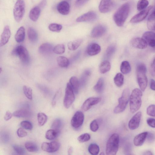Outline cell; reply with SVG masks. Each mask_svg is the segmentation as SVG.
<instances>
[{
  "instance_id": "cell-39",
  "label": "cell",
  "mask_w": 155,
  "mask_h": 155,
  "mask_svg": "<svg viewBox=\"0 0 155 155\" xmlns=\"http://www.w3.org/2000/svg\"><path fill=\"white\" fill-rule=\"evenodd\" d=\"M88 151L91 155H97L99 152L100 149L96 143L91 144L88 147Z\"/></svg>"
},
{
  "instance_id": "cell-48",
  "label": "cell",
  "mask_w": 155,
  "mask_h": 155,
  "mask_svg": "<svg viewBox=\"0 0 155 155\" xmlns=\"http://www.w3.org/2000/svg\"><path fill=\"white\" fill-rule=\"evenodd\" d=\"M20 125L23 128L27 130H31L33 128L32 124L28 121L25 120L21 122Z\"/></svg>"
},
{
  "instance_id": "cell-24",
  "label": "cell",
  "mask_w": 155,
  "mask_h": 155,
  "mask_svg": "<svg viewBox=\"0 0 155 155\" xmlns=\"http://www.w3.org/2000/svg\"><path fill=\"white\" fill-rule=\"evenodd\" d=\"M41 11V8L38 6L31 9L29 13V17L31 20L33 21H36L40 15Z\"/></svg>"
},
{
  "instance_id": "cell-22",
  "label": "cell",
  "mask_w": 155,
  "mask_h": 155,
  "mask_svg": "<svg viewBox=\"0 0 155 155\" xmlns=\"http://www.w3.org/2000/svg\"><path fill=\"white\" fill-rule=\"evenodd\" d=\"M54 47L51 44L44 43L41 44L39 47L38 50L41 54H46L51 53L53 51Z\"/></svg>"
},
{
  "instance_id": "cell-8",
  "label": "cell",
  "mask_w": 155,
  "mask_h": 155,
  "mask_svg": "<svg viewBox=\"0 0 155 155\" xmlns=\"http://www.w3.org/2000/svg\"><path fill=\"white\" fill-rule=\"evenodd\" d=\"M13 53L18 56L21 61L25 64H28L29 62L30 57L28 52L24 47L19 45L13 51Z\"/></svg>"
},
{
  "instance_id": "cell-34",
  "label": "cell",
  "mask_w": 155,
  "mask_h": 155,
  "mask_svg": "<svg viewBox=\"0 0 155 155\" xmlns=\"http://www.w3.org/2000/svg\"><path fill=\"white\" fill-rule=\"evenodd\" d=\"M104 87V81L102 78H101L98 80L97 83L93 87L94 90L98 93L102 92Z\"/></svg>"
},
{
  "instance_id": "cell-41",
  "label": "cell",
  "mask_w": 155,
  "mask_h": 155,
  "mask_svg": "<svg viewBox=\"0 0 155 155\" xmlns=\"http://www.w3.org/2000/svg\"><path fill=\"white\" fill-rule=\"evenodd\" d=\"M65 51L64 45L62 44H60L57 45L54 47L53 51L56 54H63Z\"/></svg>"
},
{
  "instance_id": "cell-13",
  "label": "cell",
  "mask_w": 155,
  "mask_h": 155,
  "mask_svg": "<svg viewBox=\"0 0 155 155\" xmlns=\"http://www.w3.org/2000/svg\"><path fill=\"white\" fill-rule=\"evenodd\" d=\"M114 5L110 0H102L99 6V10L102 13L109 12L114 8Z\"/></svg>"
},
{
  "instance_id": "cell-10",
  "label": "cell",
  "mask_w": 155,
  "mask_h": 155,
  "mask_svg": "<svg viewBox=\"0 0 155 155\" xmlns=\"http://www.w3.org/2000/svg\"><path fill=\"white\" fill-rule=\"evenodd\" d=\"M152 8V6H150L144 9L141 11L139 13L133 17L130 21V22L132 23H135L142 21L147 16Z\"/></svg>"
},
{
  "instance_id": "cell-1",
  "label": "cell",
  "mask_w": 155,
  "mask_h": 155,
  "mask_svg": "<svg viewBox=\"0 0 155 155\" xmlns=\"http://www.w3.org/2000/svg\"><path fill=\"white\" fill-rule=\"evenodd\" d=\"M130 9V4L127 2L122 5L114 13V19L117 26L121 27L123 25L128 16Z\"/></svg>"
},
{
  "instance_id": "cell-52",
  "label": "cell",
  "mask_w": 155,
  "mask_h": 155,
  "mask_svg": "<svg viewBox=\"0 0 155 155\" xmlns=\"http://www.w3.org/2000/svg\"><path fill=\"white\" fill-rule=\"evenodd\" d=\"M17 134L19 137H23L27 135V133L22 128H20L17 130Z\"/></svg>"
},
{
  "instance_id": "cell-61",
  "label": "cell",
  "mask_w": 155,
  "mask_h": 155,
  "mask_svg": "<svg viewBox=\"0 0 155 155\" xmlns=\"http://www.w3.org/2000/svg\"><path fill=\"white\" fill-rule=\"evenodd\" d=\"M73 151V148L71 147H70L68 148V155L71 154Z\"/></svg>"
},
{
  "instance_id": "cell-57",
  "label": "cell",
  "mask_w": 155,
  "mask_h": 155,
  "mask_svg": "<svg viewBox=\"0 0 155 155\" xmlns=\"http://www.w3.org/2000/svg\"><path fill=\"white\" fill-rule=\"evenodd\" d=\"M147 137L148 141L151 143L154 141L155 137L154 135L151 133H148Z\"/></svg>"
},
{
  "instance_id": "cell-40",
  "label": "cell",
  "mask_w": 155,
  "mask_h": 155,
  "mask_svg": "<svg viewBox=\"0 0 155 155\" xmlns=\"http://www.w3.org/2000/svg\"><path fill=\"white\" fill-rule=\"evenodd\" d=\"M116 46L114 44L110 45L107 48L105 53L106 56L108 58L110 57L114 53Z\"/></svg>"
},
{
  "instance_id": "cell-35",
  "label": "cell",
  "mask_w": 155,
  "mask_h": 155,
  "mask_svg": "<svg viewBox=\"0 0 155 155\" xmlns=\"http://www.w3.org/2000/svg\"><path fill=\"white\" fill-rule=\"evenodd\" d=\"M130 64L127 61H122L120 66V70L121 72L123 74L129 73L131 71Z\"/></svg>"
},
{
  "instance_id": "cell-45",
  "label": "cell",
  "mask_w": 155,
  "mask_h": 155,
  "mask_svg": "<svg viewBox=\"0 0 155 155\" xmlns=\"http://www.w3.org/2000/svg\"><path fill=\"white\" fill-rule=\"evenodd\" d=\"M62 126V123L61 120L59 119H57L53 122L51 127L52 129L60 131Z\"/></svg>"
},
{
  "instance_id": "cell-17",
  "label": "cell",
  "mask_w": 155,
  "mask_h": 155,
  "mask_svg": "<svg viewBox=\"0 0 155 155\" xmlns=\"http://www.w3.org/2000/svg\"><path fill=\"white\" fill-rule=\"evenodd\" d=\"M106 27L102 25H97L95 27L91 32V36L93 38H97L101 37L106 32Z\"/></svg>"
},
{
  "instance_id": "cell-55",
  "label": "cell",
  "mask_w": 155,
  "mask_h": 155,
  "mask_svg": "<svg viewBox=\"0 0 155 155\" xmlns=\"http://www.w3.org/2000/svg\"><path fill=\"white\" fill-rule=\"evenodd\" d=\"M13 114L9 111H7L4 117V119L6 121L9 120L12 117Z\"/></svg>"
},
{
  "instance_id": "cell-29",
  "label": "cell",
  "mask_w": 155,
  "mask_h": 155,
  "mask_svg": "<svg viewBox=\"0 0 155 155\" xmlns=\"http://www.w3.org/2000/svg\"><path fill=\"white\" fill-rule=\"evenodd\" d=\"M110 62L107 60H104L100 64L99 68V71L101 74H104L108 71L110 69Z\"/></svg>"
},
{
  "instance_id": "cell-38",
  "label": "cell",
  "mask_w": 155,
  "mask_h": 155,
  "mask_svg": "<svg viewBox=\"0 0 155 155\" xmlns=\"http://www.w3.org/2000/svg\"><path fill=\"white\" fill-rule=\"evenodd\" d=\"M48 119L47 116L44 113H39L37 114V120L38 125L42 126L46 123Z\"/></svg>"
},
{
  "instance_id": "cell-26",
  "label": "cell",
  "mask_w": 155,
  "mask_h": 155,
  "mask_svg": "<svg viewBox=\"0 0 155 155\" xmlns=\"http://www.w3.org/2000/svg\"><path fill=\"white\" fill-rule=\"evenodd\" d=\"M147 27L149 30L155 31V8L148 18Z\"/></svg>"
},
{
  "instance_id": "cell-53",
  "label": "cell",
  "mask_w": 155,
  "mask_h": 155,
  "mask_svg": "<svg viewBox=\"0 0 155 155\" xmlns=\"http://www.w3.org/2000/svg\"><path fill=\"white\" fill-rule=\"evenodd\" d=\"M150 72L151 75L153 76H155V57L151 64Z\"/></svg>"
},
{
  "instance_id": "cell-3",
  "label": "cell",
  "mask_w": 155,
  "mask_h": 155,
  "mask_svg": "<svg viewBox=\"0 0 155 155\" xmlns=\"http://www.w3.org/2000/svg\"><path fill=\"white\" fill-rule=\"evenodd\" d=\"M146 72L147 68L145 64L140 63L137 64L136 68L137 80L141 91H143L146 89L147 84Z\"/></svg>"
},
{
  "instance_id": "cell-4",
  "label": "cell",
  "mask_w": 155,
  "mask_h": 155,
  "mask_svg": "<svg viewBox=\"0 0 155 155\" xmlns=\"http://www.w3.org/2000/svg\"><path fill=\"white\" fill-rule=\"evenodd\" d=\"M119 142V135L114 133L108 139L106 146V153L107 155H115L118 150Z\"/></svg>"
},
{
  "instance_id": "cell-7",
  "label": "cell",
  "mask_w": 155,
  "mask_h": 155,
  "mask_svg": "<svg viewBox=\"0 0 155 155\" xmlns=\"http://www.w3.org/2000/svg\"><path fill=\"white\" fill-rule=\"evenodd\" d=\"M74 92L69 83H67L63 101L64 106L66 108H69L74 101L75 96Z\"/></svg>"
},
{
  "instance_id": "cell-19",
  "label": "cell",
  "mask_w": 155,
  "mask_h": 155,
  "mask_svg": "<svg viewBox=\"0 0 155 155\" xmlns=\"http://www.w3.org/2000/svg\"><path fill=\"white\" fill-rule=\"evenodd\" d=\"M130 43L134 47L140 49L146 48L148 45L143 38L139 37L132 38L130 41Z\"/></svg>"
},
{
  "instance_id": "cell-43",
  "label": "cell",
  "mask_w": 155,
  "mask_h": 155,
  "mask_svg": "<svg viewBox=\"0 0 155 155\" xmlns=\"http://www.w3.org/2000/svg\"><path fill=\"white\" fill-rule=\"evenodd\" d=\"M148 4L147 0H139L137 5V9L139 11H142L146 8Z\"/></svg>"
},
{
  "instance_id": "cell-9",
  "label": "cell",
  "mask_w": 155,
  "mask_h": 155,
  "mask_svg": "<svg viewBox=\"0 0 155 155\" xmlns=\"http://www.w3.org/2000/svg\"><path fill=\"white\" fill-rule=\"evenodd\" d=\"M84 119V115L80 111H76L73 116L71 120V125L75 129L79 128L83 124Z\"/></svg>"
},
{
  "instance_id": "cell-36",
  "label": "cell",
  "mask_w": 155,
  "mask_h": 155,
  "mask_svg": "<svg viewBox=\"0 0 155 155\" xmlns=\"http://www.w3.org/2000/svg\"><path fill=\"white\" fill-rule=\"evenodd\" d=\"M25 146L27 150L30 152H35L38 150V147L37 145L32 142H26L25 143Z\"/></svg>"
},
{
  "instance_id": "cell-49",
  "label": "cell",
  "mask_w": 155,
  "mask_h": 155,
  "mask_svg": "<svg viewBox=\"0 0 155 155\" xmlns=\"http://www.w3.org/2000/svg\"><path fill=\"white\" fill-rule=\"evenodd\" d=\"M147 112L149 115L155 117V105H151L149 106L147 108Z\"/></svg>"
},
{
  "instance_id": "cell-6",
  "label": "cell",
  "mask_w": 155,
  "mask_h": 155,
  "mask_svg": "<svg viewBox=\"0 0 155 155\" xmlns=\"http://www.w3.org/2000/svg\"><path fill=\"white\" fill-rule=\"evenodd\" d=\"M25 4L24 0H17L15 4L13 13L14 19L18 22H20L24 16Z\"/></svg>"
},
{
  "instance_id": "cell-15",
  "label": "cell",
  "mask_w": 155,
  "mask_h": 155,
  "mask_svg": "<svg viewBox=\"0 0 155 155\" xmlns=\"http://www.w3.org/2000/svg\"><path fill=\"white\" fill-rule=\"evenodd\" d=\"M141 115V112H138L132 117L129 121L128 124V127L130 129L135 130L139 127Z\"/></svg>"
},
{
  "instance_id": "cell-25",
  "label": "cell",
  "mask_w": 155,
  "mask_h": 155,
  "mask_svg": "<svg viewBox=\"0 0 155 155\" xmlns=\"http://www.w3.org/2000/svg\"><path fill=\"white\" fill-rule=\"evenodd\" d=\"M31 113L26 109H20L15 111L13 114L14 116L17 117H30Z\"/></svg>"
},
{
  "instance_id": "cell-62",
  "label": "cell",
  "mask_w": 155,
  "mask_h": 155,
  "mask_svg": "<svg viewBox=\"0 0 155 155\" xmlns=\"http://www.w3.org/2000/svg\"><path fill=\"white\" fill-rule=\"evenodd\" d=\"M143 154L147 155H152L153 153L151 151H146Z\"/></svg>"
},
{
  "instance_id": "cell-56",
  "label": "cell",
  "mask_w": 155,
  "mask_h": 155,
  "mask_svg": "<svg viewBox=\"0 0 155 155\" xmlns=\"http://www.w3.org/2000/svg\"><path fill=\"white\" fill-rule=\"evenodd\" d=\"M88 0H76L75 5L77 6H81L84 4Z\"/></svg>"
},
{
  "instance_id": "cell-51",
  "label": "cell",
  "mask_w": 155,
  "mask_h": 155,
  "mask_svg": "<svg viewBox=\"0 0 155 155\" xmlns=\"http://www.w3.org/2000/svg\"><path fill=\"white\" fill-rule=\"evenodd\" d=\"M61 89H60L55 93L54 97L53 98L52 102V106H54L55 105L58 100L59 98L61 95Z\"/></svg>"
},
{
  "instance_id": "cell-5",
  "label": "cell",
  "mask_w": 155,
  "mask_h": 155,
  "mask_svg": "<svg viewBox=\"0 0 155 155\" xmlns=\"http://www.w3.org/2000/svg\"><path fill=\"white\" fill-rule=\"evenodd\" d=\"M130 98V91L126 88L123 91L121 96L118 99V104L114 108V112L118 114L123 112L125 109Z\"/></svg>"
},
{
  "instance_id": "cell-59",
  "label": "cell",
  "mask_w": 155,
  "mask_h": 155,
  "mask_svg": "<svg viewBox=\"0 0 155 155\" xmlns=\"http://www.w3.org/2000/svg\"><path fill=\"white\" fill-rule=\"evenodd\" d=\"M150 86L151 89L155 91V81L153 79L150 80Z\"/></svg>"
},
{
  "instance_id": "cell-2",
  "label": "cell",
  "mask_w": 155,
  "mask_h": 155,
  "mask_svg": "<svg viewBox=\"0 0 155 155\" xmlns=\"http://www.w3.org/2000/svg\"><path fill=\"white\" fill-rule=\"evenodd\" d=\"M142 93L140 89L135 88L132 91L130 97V112L134 113L141 107Z\"/></svg>"
},
{
  "instance_id": "cell-44",
  "label": "cell",
  "mask_w": 155,
  "mask_h": 155,
  "mask_svg": "<svg viewBox=\"0 0 155 155\" xmlns=\"http://www.w3.org/2000/svg\"><path fill=\"white\" fill-rule=\"evenodd\" d=\"M48 28L49 30L51 31L58 32L61 30L62 26L59 24L51 23L49 25Z\"/></svg>"
},
{
  "instance_id": "cell-60",
  "label": "cell",
  "mask_w": 155,
  "mask_h": 155,
  "mask_svg": "<svg viewBox=\"0 0 155 155\" xmlns=\"http://www.w3.org/2000/svg\"><path fill=\"white\" fill-rule=\"evenodd\" d=\"M46 0H42L41 2L39 3L38 6L41 8L44 7L46 5Z\"/></svg>"
},
{
  "instance_id": "cell-21",
  "label": "cell",
  "mask_w": 155,
  "mask_h": 155,
  "mask_svg": "<svg viewBox=\"0 0 155 155\" xmlns=\"http://www.w3.org/2000/svg\"><path fill=\"white\" fill-rule=\"evenodd\" d=\"M101 51V47L98 44L92 43L88 46L87 49V53L89 55L94 56L98 54Z\"/></svg>"
},
{
  "instance_id": "cell-28",
  "label": "cell",
  "mask_w": 155,
  "mask_h": 155,
  "mask_svg": "<svg viewBox=\"0 0 155 155\" xmlns=\"http://www.w3.org/2000/svg\"><path fill=\"white\" fill-rule=\"evenodd\" d=\"M28 39L32 42H36L38 39V34L35 30L32 28H29L27 31Z\"/></svg>"
},
{
  "instance_id": "cell-46",
  "label": "cell",
  "mask_w": 155,
  "mask_h": 155,
  "mask_svg": "<svg viewBox=\"0 0 155 155\" xmlns=\"http://www.w3.org/2000/svg\"><path fill=\"white\" fill-rule=\"evenodd\" d=\"M91 138L90 135L87 133L80 135L78 138V140L81 143H83L89 141Z\"/></svg>"
},
{
  "instance_id": "cell-50",
  "label": "cell",
  "mask_w": 155,
  "mask_h": 155,
  "mask_svg": "<svg viewBox=\"0 0 155 155\" xmlns=\"http://www.w3.org/2000/svg\"><path fill=\"white\" fill-rule=\"evenodd\" d=\"M98 125L96 120H93L90 124V128L93 132H96L98 129Z\"/></svg>"
},
{
  "instance_id": "cell-37",
  "label": "cell",
  "mask_w": 155,
  "mask_h": 155,
  "mask_svg": "<svg viewBox=\"0 0 155 155\" xmlns=\"http://www.w3.org/2000/svg\"><path fill=\"white\" fill-rule=\"evenodd\" d=\"M114 82L116 85L118 87H121L123 84L124 77L121 73H117L114 78Z\"/></svg>"
},
{
  "instance_id": "cell-23",
  "label": "cell",
  "mask_w": 155,
  "mask_h": 155,
  "mask_svg": "<svg viewBox=\"0 0 155 155\" xmlns=\"http://www.w3.org/2000/svg\"><path fill=\"white\" fill-rule=\"evenodd\" d=\"M148 132H145L136 135L134 138V143L136 146H141L147 137Z\"/></svg>"
},
{
  "instance_id": "cell-16",
  "label": "cell",
  "mask_w": 155,
  "mask_h": 155,
  "mask_svg": "<svg viewBox=\"0 0 155 155\" xmlns=\"http://www.w3.org/2000/svg\"><path fill=\"white\" fill-rule=\"evenodd\" d=\"M11 35V31L8 25L5 26L1 37L0 47L4 46L8 42Z\"/></svg>"
},
{
  "instance_id": "cell-27",
  "label": "cell",
  "mask_w": 155,
  "mask_h": 155,
  "mask_svg": "<svg viewBox=\"0 0 155 155\" xmlns=\"http://www.w3.org/2000/svg\"><path fill=\"white\" fill-rule=\"evenodd\" d=\"M25 37V31L23 26L20 27L18 30L15 35V39L18 43L23 41Z\"/></svg>"
},
{
  "instance_id": "cell-11",
  "label": "cell",
  "mask_w": 155,
  "mask_h": 155,
  "mask_svg": "<svg viewBox=\"0 0 155 155\" xmlns=\"http://www.w3.org/2000/svg\"><path fill=\"white\" fill-rule=\"evenodd\" d=\"M60 145L58 142L54 141L50 143L44 142L41 145L42 149L48 153H54L58 150Z\"/></svg>"
},
{
  "instance_id": "cell-32",
  "label": "cell",
  "mask_w": 155,
  "mask_h": 155,
  "mask_svg": "<svg viewBox=\"0 0 155 155\" xmlns=\"http://www.w3.org/2000/svg\"><path fill=\"white\" fill-rule=\"evenodd\" d=\"M58 65L61 67L65 68L67 67L69 64L68 59L65 57L60 56L57 59Z\"/></svg>"
},
{
  "instance_id": "cell-12",
  "label": "cell",
  "mask_w": 155,
  "mask_h": 155,
  "mask_svg": "<svg viewBox=\"0 0 155 155\" xmlns=\"http://www.w3.org/2000/svg\"><path fill=\"white\" fill-rule=\"evenodd\" d=\"M101 99L98 97H90L86 99L81 107L82 110L85 111L89 110L93 106L98 103Z\"/></svg>"
},
{
  "instance_id": "cell-14",
  "label": "cell",
  "mask_w": 155,
  "mask_h": 155,
  "mask_svg": "<svg viewBox=\"0 0 155 155\" xmlns=\"http://www.w3.org/2000/svg\"><path fill=\"white\" fill-rule=\"evenodd\" d=\"M97 15L94 11H91L80 16L76 19L78 22L92 21L96 20Z\"/></svg>"
},
{
  "instance_id": "cell-33",
  "label": "cell",
  "mask_w": 155,
  "mask_h": 155,
  "mask_svg": "<svg viewBox=\"0 0 155 155\" xmlns=\"http://www.w3.org/2000/svg\"><path fill=\"white\" fill-rule=\"evenodd\" d=\"M82 42V40L81 39L70 41L68 44V48L70 50H75L79 47Z\"/></svg>"
},
{
  "instance_id": "cell-20",
  "label": "cell",
  "mask_w": 155,
  "mask_h": 155,
  "mask_svg": "<svg viewBox=\"0 0 155 155\" xmlns=\"http://www.w3.org/2000/svg\"><path fill=\"white\" fill-rule=\"evenodd\" d=\"M57 9L58 12L63 15H67L70 12V7L69 3L66 1L59 2L57 5Z\"/></svg>"
},
{
  "instance_id": "cell-42",
  "label": "cell",
  "mask_w": 155,
  "mask_h": 155,
  "mask_svg": "<svg viewBox=\"0 0 155 155\" xmlns=\"http://www.w3.org/2000/svg\"><path fill=\"white\" fill-rule=\"evenodd\" d=\"M24 93L28 99L32 100V90L30 87L24 85L23 87Z\"/></svg>"
},
{
  "instance_id": "cell-30",
  "label": "cell",
  "mask_w": 155,
  "mask_h": 155,
  "mask_svg": "<svg viewBox=\"0 0 155 155\" xmlns=\"http://www.w3.org/2000/svg\"><path fill=\"white\" fill-rule=\"evenodd\" d=\"M60 132V131L52 129L49 130L46 133L45 137L48 140H54L58 137Z\"/></svg>"
},
{
  "instance_id": "cell-18",
  "label": "cell",
  "mask_w": 155,
  "mask_h": 155,
  "mask_svg": "<svg viewBox=\"0 0 155 155\" xmlns=\"http://www.w3.org/2000/svg\"><path fill=\"white\" fill-rule=\"evenodd\" d=\"M147 45L152 47H155V33L152 31H147L142 36Z\"/></svg>"
},
{
  "instance_id": "cell-54",
  "label": "cell",
  "mask_w": 155,
  "mask_h": 155,
  "mask_svg": "<svg viewBox=\"0 0 155 155\" xmlns=\"http://www.w3.org/2000/svg\"><path fill=\"white\" fill-rule=\"evenodd\" d=\"M147 123L150 127L155 128V119L149 118L147 119Z\"/></svg>"
},
{
  "instance_id": "cell-63",
  "label": "cell",
  "mask_w": 155,
  "mask_h": 155,
  "mask_svg": "<svg viewBox=\"0 0 155 155\" xmlns=\"http://www.w3.org/2000/svg\"><path fill=\"white\" fill-rule=\"evenodd\" d=\"M100 154H101V155H104V152H101L100 153Z\"/></svg>"
},
{
  "instance_id": "cell-58",
  "label": "cell",
  "mask_w": 155,
  "mask_h": 155,
  "mask_svg": "<svg viewBox=\"0 0 155 155\" xmlns=\"http://www.w3.org/2000/svg\"><path fill=\"white\" fill-rule=\"evenodd\" d=\"M2 139L3 141L5 142H7L9 139V135L6 133H4L2 134Z\"/></svg>"
},
{
  "instance_id": "cell-31",
  "label": "cell",
  "mask_w": 155,
  "mask_h": 155,
  "mask_svg": "<svg viewBox=\"0 0 155 155\" xmlns=\"http://www.w3.org/2000/svg\"><path fill=\"white\" fill-rule=\"evenodd\" d=\"M69 83L74 92L78 94L79 91V83L77 78L75 76L72 77L70 79Z\"/></svg>"
},
{
  "instance_id": "cell-47",
  "label": "cell",
  "mask_w": 155,
  "mask_h": 155,
  "mask_svg": "<svg viewBox=\"0 0 155 155\" xmlns=\"http://www.w3.org/2000/svg\"><path fill=\"white\" fill-rule=\"evenodd\" d=\"M15 152L19 155L24 154L25 151L24 149L22 147L17 145L12 146Z\"/></svg>"
}]
</instances>
